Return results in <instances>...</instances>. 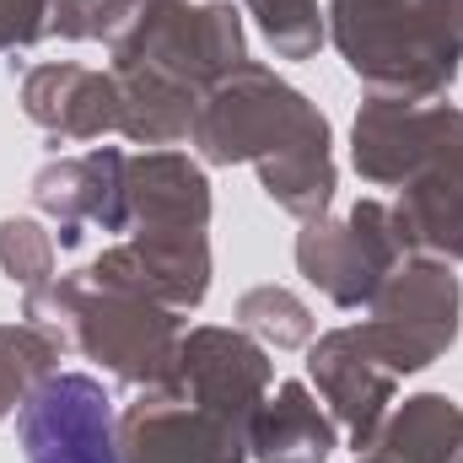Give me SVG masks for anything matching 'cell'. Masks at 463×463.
Listing matches in <instances>:
<instances>
[{
  "instance_id": "cell-1",
  "label": "cell",
  "mask_w": 463,
  "mask_h": 463,
  "mask_svg": "<svg viewBox=\"0 0 463 463\" xmlns=\"http://www.w3.org/2000/svg\"><path fill=\"white\" fill-rule=\"evenodd\" d=\"M27 463H118L114 415L92 377H54L22 410Z\"/></svg>"
}]
</instances>
